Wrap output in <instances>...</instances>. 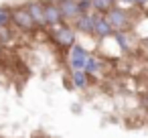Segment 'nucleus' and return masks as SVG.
Instances as JSON below:
<instances>
[{
	"label": "nucleus",
	"instance_id": "423d86ee",
	"mask_svg": "<svg viewBox=\"0 0 148 138\" xmlns=\"http://www.w3.org/2000/svg\"><path fill=\"white\" fill-rule=\"evenodd\" d=\"M53 37H55V41H57L61 47H69V45H73V41H75V33H73L71 29H67V27L57 29V31L53 33Z\"/></svg>",
	"mask_w": 148,
	"mask_h": 138
},
{
	"label": "nucleus",
	"instance_id": "6e6552de",
	"mask_svg": "<svg viewBox=\"0 0 148 138\" xmlns=\"http://www.w3.org/2000/svg\"><path fill=\"white\" fill-rule=\"evenodd\" d=\"M27 8H29V12H31V16H33L35 21L45 23V4H41V2H31Z\"/></svg>",
	"mask_w": 148,
	"mask_h": 138
},
{
	"label": "nucleus",
	"instance_id": "f257e3e1",
	"mask_svg": "<svg viewBox=\"0 0 148 138\" xmlns=\"http://www.w3.org/2000/svg\"><path fill=\"white\" fill-rule=\"evenodd\" d=\"M87 59L89 57H87L85 49L81 45H73V49H71V67H73V71H83Z\"/></svg>",
	"mask_w": 148,
	"mask_h": 138
},
{
	"label": "nucleus",
	"instance_id": "39448f33",
	"mask_svg": "<svg viewBox=\"0 0 148 138\" xmlns=\"http://www.w3.org/2000/svg\"><path fill=\"white\" fill-rule=\"evenodd\" d=\"M108 23H110L114 29L122 31V29L128 25V16H126V12H124V10L114 8V10H110V14H108Z\"/></svg>",
	"mask_w": 148,
	"mask_h": 138
},
{
	"label": "nucleus",
	"instance_id": "f03ea898",
	"mask_svg": "<svg viewBox=\"0 0 148 138\" xmlns=\"http://www.w3.org/2000/svg\"><path fill=\"white\" fill-rule=\"evenodd\" d=\"M97 21H99V16H95V14H81L79 19H75V25H77V31H81V33H93Z\"/></svg>",
	"mask_w": 148,
	"mask_h": 138
},
{
	"label": "nucleus",
	"instance_id": "f8f14e48",
	"mask_svg": "<svg viewBox=\"0 0 148 138\" xmlns=\"http://www.w3.org/2000/svg\"><path fill=\"white\" fill-rule=\"evenodd\" d=\"M83 71L89 73V75H91V73H97V71H99V61L93 59V57H89L87 63H85V69H83Z\"/></svg>",
	"mask_w": 148,
	"mask_h": 138
},
{
	"label": "nucleus",
	"instance_id": "9d476101",
	"mask_svg": "<svg viewBox=\"0 0 148 138\" xmlns=\"http://www.w3.org/2000/svg\"><path fill=\"white\" fill-rule=\"evenodd\" d=\"M73 85L75 87H85L87 85V73L85 71H73Z\"/></svg>",
	"mask_w": 148,
	"mask_h": 138
},
{
	"label": "nucleus",
	"instance_id": "0eeeda50",
	"mask_svg": "<svg viewBox=\"0 0 148 138\" xmlns=\"http://www.w3.org/2000/svg\"><path fill=\"white\" fill-rule=\"evenodd\" d=\"M61 12H63V19H79V2H75V0H61L59 4Z\"/></svg>",
	"mask_w": 148,
	"mask_h": 138
},
{
	"label": "nucleus",
	"instance_id": "dca6fc26",
	"mask_svg": "<svg viewBox=\"0 0 148 138\" xmlns=\"http://www.w3.org/2000/svg\"><path fill=\"white\" fill-rule=\"evenodd\" d=\"M120 2H126V4H134V0H120Z\"/></svg>",
	"mask_w": 148,
	"mask_h": 138
},
{
	"label": "nucleus",
	"instance_id": "7ed1b4c3",
	"mask_svg": "<svg viewBox=\"0 0 148 138\" xmlns=\"http://www.w3.org/2000/svg\"><path fill=\"white\" fill-rule=\"evenodd\" d=\"M61 19H63V12H61V8H59V4L49 2V4L45 6V23H47V25H59Z\"/></svg>",
	"mask_w": 148,
	"mask_h": 138
},
{
	"label": "nucleus",
	"instance_id": "4468645a",
	"mask_svg": "<svg viewBox=\"0 0 148 138\" xmlns=\"http://www.w3.org/2000/svg\"><path fill=\"white\" fill-rule=\"evenodd\" d=\"M87 8H91V0H81V2H79V10L83 12V10H87Z\"/></svg>",
	"mask_w": 148,
	"mask_h": 138
},
{
	"label": "nucleus",
	"instance_id": "9b49d317",
	"mask_svg": "<svg viewBox=\"0 0 148 138\" xmlns=\"http://www.w3.org/2000/svg\"><path fill=\"white\" fill-rule=\"evenodd\" d=\"M112 4H114L112 0H91V6H93L95 10H99V12L110 10V6H112Z\"/></svg>",
	"mask_w": 148,
	"mask_h": 138
},
{
	"label": "nucleus",
	"instance_id": "1a4fd4ad",
	"mask_svg": "<svg viewBox=\"0 0 148 138\" xmlns=\"http://www.w3.org/2000/svg\"><path fill=\"white\" fill-rule=\"evenodd\" d=\"M93 33L99 35V37H110V35H114V27L108 23V19H99L97 25H95V31H93Z\"/></svg>",
	"mask_w": 148,
	"mask_h": 138
},
{
	"label": "nucleus",
	"instance_id": "2eb2a0df",
	"mask_svg": "<svg viewBox=\"0 0 148 138\" xmlns=\"http://www.w3.org/2000/svg\"><path fill=\"white\" fill-rule=\"evenodd\" d=\"M134 4H148V0H134Z\"/></svg>",
	"mask_w": 148,
	"mask_h": 138
},
{
	"label": "nucleus",
	"instance_id": "ddd939ff",
	"mask_svg": "<svg viewBox=\"0 0 148 138\" xmlns=\"http://www.w3.org/2000/svg\"><path fill=\"white\" fill-rule=\"evenodd\" d=\"M12 19V12L8 10V8H0V27H4V25H8V21Z\"/></svg>",
	"mask_w": 148,
	"mask_h": 138
},
{
	"label": "nucleus",
	"instance_id": "20e7f679",
	"mask_svg": "<svg viewBox=\"0 0 148 138\" xmlns=\"http://www.w3.org/2000/svg\"><path fill=\"white\" fill-rule=\"evenodd\" d=\"M12 21H14L21 29H31L33 23H35V19L31 16L29 8H18V10H14V12H12Z\"/></svg>",
	"mask_w": 148,
	"mask_h": 138
}]
</instances>
